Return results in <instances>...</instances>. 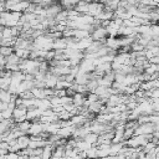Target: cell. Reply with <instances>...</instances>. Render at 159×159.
I'll list each match as a JSON object with an SVG mask.
<instances>
[{
	"instance_id": "cell-1",
	"label": "cell",
	"mask_w": 159,
	"mask_h": 159,
	"mask_svg": "<svg viewBox=\"0 0 159 159\" xmlns=\"http://www.w3.org/2000/svg\"><path fill=\"white\" fill-rule=\"evenodd\" d=\"M26 113H27V108L22 104H17L12 111V117L11 118L14 119L15 123H20V122L26 119Z\"/></svg>"
},
{
	"instance_id": "cell-2",
	"label": "cell",
	"mask_w": 159,
	"mask_h": 159,
	"mask_svg": "<svg viewBox=\"0 0 159 159\" xmlns=\"http://www.w3.org/2000/svg\"><path fill=\"white\" fill-rule=\"evenodd\" d=\"M86 102V94L84 93H75L72 96V103L76 106V107H81L83 106Z\"/></svg>"
},
{
	"instance_id": "cell-3",
	"label": "cell",
	"mask_w": 159,
	"mask_h": 159,
	"mask_svg": "<svg viewBox=\"0 0 159 159\" xmlns=\"http://www.w3.org/2000/svg\"><path fill=\"white\" fill-rule=\"evenodd\" d=\"M16 143L19 144V147H20L21 149L27 148L29 144H30V135H29V134H22V135H20V137L16 139Z\"/></svg>"
},
{
	"instance_id": "cell-4",
	"label": "cell",
	"mask_w": 159,
	"mask_h": 159,
	"mask_svg": "<svg viewBox=\"0 0 159 159\" xmlns=\"http://www.w3.org/2000/svg\"><path fill=\"white\" fill-rule=\"evenodd\" d=\"M97 138H98V135H97V134H94V133L89 132V133H87V134L83 137V140H86V142H87V143H89L91 145H94V144H96V142H97Z\"/></svg>"
},
{
	"instance_id": "cell-5",
	"label": "cell",
	"mask_w": 159,
	"mask_h": 159,
	"mask_svg": "<svg viewBox=\"0 0 159 159\" xmlns=\"http://www.w3.org/2000/svg\"><path fill=\"white\" fill-rule=\"evenodd\" d=\"M12 52H14V47L12 46H0V55H2L4 57H7Z\"/></svg>"
},
{
	"instance_id": "cell-6",
	"label": "cell",
	"mask_w": 159,
	"mask_h": 159,
	"mask_svg": "<svg viewBox=\"0 0 159 159\" xmlns=\"http://www.w3.org/2000/svg\"><path fill=\"white\" fill-rule=\"evenodd\" d=\"M5 159H19V153L7 152V153L5 154Z\"/></svg>"
},
{
	"instance_id": "cell-7",
	"label": "cell",
	"mask_w": 159,
	"mask_h": 159,
	"mask_svg": "<svg viewBox=\"0 0 159 159\" xmlns=\"http://www.w3.org/2000/svg\"><path fill=\"white\" fill-rule=\"evenodd\" d=\"M149 62L154 65H159V56H153L152 58H149Z\"/></svg>"
},
{
	"instance_id": "cell-8",
	"label": "cell",
	"mask_w": 159,
	"mask_h": 159,
	"mask_svg": "<svg viewBox=\"0 0 159 159\" xmlns=\"http://www.w3.org/2000/svg\"><path fill=\"white\" fill-rule=\"evenodd\" d=\"M152 135L159 139V129H155V130H153V133H152Z\"/></svg>"
},
{
	"instance_id": "cell-9",
	"label": "cell",
	"mask_w": 159,
	"mask_h": 159,
	"mask_svg": "<svg viewBox=\"0 0 159 159\" xmlns=\"http://www.w3.org/2000/svg\"><path fill=\"white\" fill-rule=\"evenodd\" d=\"M19 159H29V155H26V154H20V153H19Z\"/></svg>"
},
{
	"instance_id": "cell-10",
	"label": "cell",
	"mask_w": 159,
	"mask_h": 159,
	"mask_svg": "<svg viewBox=\"0 0 159 159\" xmlns=\"http://www.w3.org/2000/svg\"><path fill=\"white\" fill-rule=\"evenodd\" d=\"M29 159H41V155H31L29 157Z\"/></svg>"
}]
</instances>
